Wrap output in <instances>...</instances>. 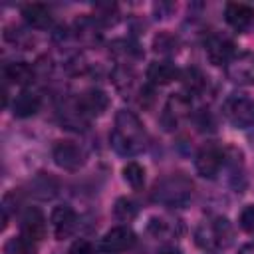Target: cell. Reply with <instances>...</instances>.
I'll list each match as a JSON object with an SVG mask.
<instances>
[{"instance_id":"cell-1","label":"cell","mask_w":254,"mask_h":254,"mask_svg":"<svg viewBox=\"0 0 254 254\" xmlns=\"http://www.w3.org/2000/svg\"><path fill=\"white\" fill-rule=\"evenodd\" d=\"M111 147L121 157H133L147 145V133L143 121L129 109H121L115 115V125L109 135Z\"/></svg>"},{"instance_id":"cell-2","label":"cell","mask_w":254,"mask_h":254,"mask_svg":"<svg viewBox=\"0 0 254 254\" xmlns=\"http://www.w3.org/2000/svg\"><path fill=\"white\" fill-rule=\"evenodd\" d=\"M192 189H194V185L189 177H185L183 173H173V175L159 179L153 185L151 196L155 202H159L163 206L181 208V206H187L190 202Z\"/></svg>"},{"instance_id":"cell-3","label":"cell","mask_w":254,"mask_h":254,"mask_svg":"<svg viewBox=\"0 0 254 254\" xmlns=\"http://www.w3.org/2000/svg\"><path fill=\"white\" fill-rule=\"evenodd\" d=\"M194 242L208 252H218L234 242V226L226 216H212L202 220L194 230Z\"/></svg>"},{"instance_id":"cell-4","label":"cell","mask_w":254,"mask_h":254,"mask_svg":"<svg viewBox=\"0 0 254 254\" xmlns=\"http://www.w3.org/2000/svg\"><path fill=\"white\" fill-rule=\"evenodd\" d=\"M222 113L232 127L248 129L254 125V97L248 93H232L224 99Z\"/></svg>"},{"instance_id":"cell-5","label":"cell","mask_w":254,"mask_h":254,"mask_svg":"<svg viewBox=\"0 0 254 254\" xmlns=\"http://www.w3.org/2000/svg\"><path fill=\"white\" fill-rule=\"evenodd\" d=\"M224 165H226V151L216 143L204 145L196 153V159H194L196 173L202 179H216L220 171L224 169Z\"/></svg>"},{"instance_id":"cell-6","label":"cell","mask_w":254,"mask_h":254,"mask_svg":"<svg viewBox=\"0 0 254 254\" xmlns=\"http://www.w3.org/2000/svg\"><path fill=\"white\" fill-rule=\"evenodd\" d=\"M226 77L238 85H254V54L252 52H238L232 60L224 65Z\"/></svg>"},{"instance_id":"cell-7","label":"cell","mask_w":254,"mask_h":254,"mask_svg":"<svg viewBox=\"0 0 254 254\" xmlns=\"http://www.w3.org/2000/svg\"><path fill=\"white\" fill-rule=\"evenodd\" d=\"M204 54H206V58L212 65H226L232 60V56L236 54L234 52V42L226 34L212 32L204 40Z\"/></svg>"},{"instance_id":"cell-8","label":"cell","mask_w":254,"mask_h":254,"mask_svg":"<svg viewBox=\"0 0 254 254\" xmlns=\"http://www.w3.org/2000/svg\"><path fill=\"white\" fill-rule=\"evenodd\" d=\"M46 230H48V224H46L44 212L36 206L26 208L20 218V236L30 244H38L46 238Z\"/></svg>"},{"instance_id":"cell-9","label":"cell","mask_w":254,"mask_h":254,"mask_svg":"<svg viewBox=\"0 0 254 254\" xmlns=\"http://www.w3.org/2000/svg\"><path fill=\"white\" fill-rule=\"evenodd\" d=\"M52 157L56 165L65 171H77L85 165V151L73 141H58L52 149Z\"/></svg>"},{"instance_id":"cell-10","label":"cell","mask_w":254,"mask_h":254,"mask_svg":"<svg viewBox=\"0 0 254 254\" xmlns=\"http://www.w3.org/2000/svg\"><path fill=\"white\" fill-rule=\"evenodd\" d=\"M135 232L129 226H113L111 230H107L101 238V250L105 254H117V252H127L129 248H133L135 244Z\"/></svg>"},{"instance_id":"cell-11","label":"cell","mask_w":254,"mask_h":254,"mask_svg":"<svg viewBox=\"0 0 254 254\" xmlns=\"http://www.w3.org/2000/svg\"><path fill=\"white\" fill-rule=\"evenodd\" d=\"M75 107L77 111L87 119V117H97L101 115L107 107H109V97L103 89L99 87H91V89H85L75 101Z\"/></svg>"},{"instance_id":"cell-12","label":"cell","mask_w":254,"mask_h":254,"mask_svg":"<svg viewBox=\"0 0 254 254\" xmlns=\"http://www.w3.org/2000/svg\"><path fill=\"white\" fill-rule=\"evenodd\" d=\"M50 222H52V232L58 240H64V238H69L75 228H77V214L71 206L67 204H60L52 210V216H50Z\"/></svg>"},{"instance_id":"cell-13","label":"cell","mask_w":254,"mask_h":254,"mask_svg":"<svg viewBox=\"0 0 254 254\" xmlns=\"http://www.w3.org/2000/svg\"><path fill=\"white\" fill-rule=\"evenodd\" d=\"M189 113H190V99L183 93H173L165 103L161 123L165 129H175L179 125V121L183 117H187Z\"/></svg>"},{"instance_id":"cell-14","label":"cell","mask_w":254,"mask_h":254,"mask_svg":"<svg viewBox=\"0 0 254 254\" xmlns=\"http://www.w3.org/2000/svg\"><path fill=\"white\" fill-rule=\"evenodd\" d=\"M224 18L232 30L244 32L250 28V24L254 20V8L244 2H228L224 8Z\"/></svg>"},{"instance_id":"cell-15","label":"cell","mask_w":254,"mask_h":254,"mask_svg":"<svg viewBox=\"0 0 254 254\" xmlns=\"http://www.w3.org/2000/svg\"><path fill=\"white\" fill-rule=\"evenodd\" d=\"M181 77V69L171 60H157L151 62L147 67V79L151 85H167Z\"/></svg>"},{"instance_id":"cell-16","label":"cell","mask_w":254,"mask_h":254,"mask_svg":"<svg viewBox=\"0 0 254 254\" xmlns=\"http://www.w3.org/2000/svg\"><path fill=\"white\" fill-rule=\"evenodd\" d=\"M22 18L34 30H48L52 26V22H54L52 10L46 4H40V2L24 4L22 6Z\"/></svg>"},{"instance_id":"cell-17","label":"cell","mask_w":254,"mask_h":254,"mask_svg":"<svg viewBox=\"0 0 254 254\" xmlns=\"http://www.w3.org/2000/svg\"><path fill=\"white\" fill-rule=\"evenodd\" d=\"M40 107H42V97H40V93L28 89V87H24V89L16 95V99H14V103H12V113H14L16 117H22V119H24V117L36 115V113L40 111Z\"/></svg>"},{"instance_id":"cell-18","label":"cell","mask_w":254,"mask_h":254,"mask_svg":"<svg viewBox=\"0 0 254 254\" xmlns=\"http://www.w3.org/2000/svg\"><path fill=\"white\" fill-rule=\"evenodd\" d=\"M36 67L30 65L28 62H8L4 65V79L6 83H16V85H28L34 81Z\"/></svg>"},{"instance_id":"cell-19","label":"cell","mask_w":254,"mask_h":254,"mask_svg":"<svg viewBox=\"0 0 254 254\" xmlns=\"http://www.w3.org/2000/svg\"><path fill=\"white\" fill-rule=\"evenodd\" d=\"M147 230L159 240H171L181 234V222L169 216H153L147 224Z\"/></svg>"},{"instance_id":"cell-20","label":"cell","mask_w":254,"mask_h":254,"mask_svg":"<svg viewBox=\"0 0 254 254\" xmlns=\"http://www.w3.org/2000/svg\"><path fill=\"white\" fill-rule=\"evenodd\" d=\"M179 79L183 81V85H185V89H187L189 95L202 93V89L206 85V77H204V73L198 67H187V69H183Z\"/></svg>"},{"instance_id":"cell-21","label":"cell","mask_w":254,"mask_h":254,"mask_svg":"<svg viewBox=\"0 0 254 254\" xmlns=\"http://www.w3.org/2000/svg\"><path fill=\"white\" fill-rule=\"evenodd\" d=\"M179 50V40L171 32H159L153 38V52L159 56H173Z\"/></svg>"},{"instance_id":"cell-22","label":"cell","mask_w":254,"mask_h":254,"mask_svg":"<svg viewBox=\"0 0 254 254\" xmlns=\"http://www.w3.org/2000/svg\"><path fill=\"white\" fill-rule=\"evenodd\" d=\"M137 212H139L137 204H135L131 198H127V196L117 198V202H115V206H113V216H115L117 220H121V222H131V220L137 216Z\"/></svg>"},{"instance_id":"cell-23","label":"cell","mask_w":254,"mask_h":254,"mask_svg":"<svg viewBox=\"0 0 254 254\" xmlns=\"http://www.w3.org/2000/svg\"><path fill=\"white\" fill-rule=\"evenodd\" d=\"M123 179L129 187L133 189H141L143 183H145V169L137 163V161H129L125 167H123Z\"/></svg>"},{"instance_id":"cell-24","label":"cell","mask_w":254,"mask_h":254,"mask_svg":"<svg viewBox=\"0 0 254 254\" xmlns=\"http://www.w3.org/2000/svg\"><path fill=\"white\" fill-rule=\"evenodd\" d=\"M4 38H6L10 44L20 46V48H26V46H30V44L34 42L28 32H24L22 28H16V26H8V28L4 30Z\"/></svg>"},{"instance_id":"cell-25","label":"cell","mask_w":254,"mask_h":254,"mask_svg":"<svg viewBox=\"0 0 254 254\" xmlns=\"http://www.w3.org/2000/svg\"><path fill=\"white\" fill-rule=\"evenodd\" d=\"M238 224H240V228H242L244 232L254 234V204L244 206V210H242L240 216H238Z\"/></svg>"},{"instance_id":"cell-26","label":"cell","mask_w":254,"mask_h":254,"mask_svg":"<svg viewBox=\"0 0 254 254\" xmlns=\"http://www.w3.org/2000/svg\"><path fill=\"white\" fill-rule=\"evenodd\" d=\"M67 254H95V248H93V244H91L89 240L79 238V240H75V242L69 246Z\"/></svg>"},{"instance_id":"cell-27","label":"cell","mask_w":254,"mask_h":254,"mask_svg":"<svg viewBox=\"0 0 254 254\" xmlns=\"http://www.w3.org/2000/svg\"><path fill=\"white\" fill-rule=\"evenodd\" d=\"M173 10V4H155V12H157V18H165L169 16V12Z\"/></svg>"},{"instance_id":"cell-28","label":"cell","mask_w":254,"mask_h":254,"mask_svg":"<svg viewBox=\"0 0 254 254\" xmlns=\"http://www.w3.org/2000/svg\"><path fill=\"white\" fill-rule=\"evenodd\" d=\"M157 254H183V252H181V248L175 246V244H165V246H161V248L157 250Z\"/></svg>"},{"instance_id":"cell-29","label":"cell","mask_w":254,"mask_h":254,"mask_svg":"<svg viewBox=\"0 0 254 254\" xmlns=\"http://www.w3.org/2000/svg\"><path fill=\"white\" fill-rule=\"evenodd\" d=\"M238 254H254V242H248V244H244V246L238 250Z\"/></svg>"}]
</instances>
